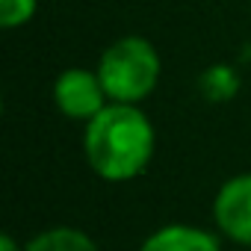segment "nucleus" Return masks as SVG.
Segmentation results:
<instances>
[{
	"instance_id": "f03ea898",
	"label": "nucleus",
	"mask_w": 251,
	"mask_h": 251,
	"mask_svg": "<svg viewBox=\"0 0 251 251\" xmlns=\"http://www.w3.org/2000/svg\"><path fill=\"white\" fill-rule=\"evenodd\" d=\"M98 77L109 103L139 106L160 83V53L142 36H124L100 53Z\"/></svg>"
},
{
	"instance_id": "7ed1b4c3",
	"label": "nucleus",
	"mask_w": 251,
	"mask_h": 251,
	"mask_svg": "<svg viewBox=\"0 0 251 251\" xmlns=\"http://www.w3.org/2000/svg\"><path fill=\"white\" fill-rule=\"evenodd\" d=\"M53 100L56 109L65 118H77V121H89L95 118L103 106H106V92L100 86L98 71L89 68H65L56 83H53Z\"/></svg>"
},
{
	"instance_id": "6e6552de",
	"label": "nucleus",
	"mask_w": 251,
	"mask_h": 251,
	"mask_svg": "<svg viewBox=\"0 0 251 251\" xmlns=\"http://www.w3.org/2000/svg\"><path fill=\"white\" fill-rule=\"evenodd\" d=\"M36 6H39V0H0V24L6 30L24 27L36 15Z\"/></svg>"
},
{
	"instance_id": "f257e3e1",
	"label": "nucleus",
	"mask_w": 251,
	"mask_h": 251,
	"mask_svg": "<svg viewBox=\"0 0 251 251\" xmlns=\"http://www.w3.org/2000/svg\"><path fill=\"white\" fill-rule=\"evenodd\" d=\"M154 124L133 103H106L86 121L83 130V154L89 169L112 183L139 177L154 157Z\"/></svg>"
},
{
	"instance_id": "20e7f679",
	"label": "nucleus",
	"mask_w": 251,
	"mask_h": 251,
	"mask_svg": "<svg viewBox=\"0 0 251 251\" xmlns=\"http://www.w3.org/2000/svg\"><path fill=\"white\" fill-rule=\"evenodd\" d=\"M213 219L225 236L251 245V175H236L222 183L213 201Z\"/></svg>"
},
{
	"instance_id": "1a4fd4ad",
	"label": "nucleus",
	"mask_w": 251,
	"mask_h": 251,
	"mask_svg": "<svg viewBox=\"0 0 251 251\" xmlns=\"http://www.w3.org/2000/svg\"><path fill=\"white\" fill-rule=\"evenodd\" d=\"M0 251H24V248H18V242L9 233H3V236H0Z\"/></svg>"
},
{
	"instance_id": "39448f33",
	"label": "nucleus",
	"mask_w": 251,
	"mask_h": 251,
	"mask_svg": "<svg viewBox=\"0 0 251 251\" xmlns=\"http://www.w3.org/2000/svg\"><path fill=\"white\" fill-rule=\"evenodd\" d=\"M139 251H222L216 236L192 225H166L154 230Z\"/></svg>"
},
{
	"instance_id": "423d86ee",
	"label": "nucleus",
	"mask_w": 251,
	"mask_h": 251,
	"mask_svg": "<svg viewBox=\"0 0 251 251\" xmlns=\"http://www.w3.org/2000/svg\"><path fill=\"white\" fill-rule=\"evenodd\" d=\"M24 251H98L95 239L77 227H50L36 233Z\"/></svg>"
},
{
	"instance_id": "0eeeda50",
	"label": "nucleus",
	"mask_w": 251,
	"mask_h": 251,
	"mask_svg": "<svg viewBox=\"0 0 251 251\" xmlns=\"http://www.w3.org/2000/svg\"><path fill=\"white\" fill-rule=\"evenodd\" d=\"M201 89H204V95L213 98V100H227V98L239 89V77H236L227 65H213V68L204 71Z\"/></svg>"
}]
</instances>
